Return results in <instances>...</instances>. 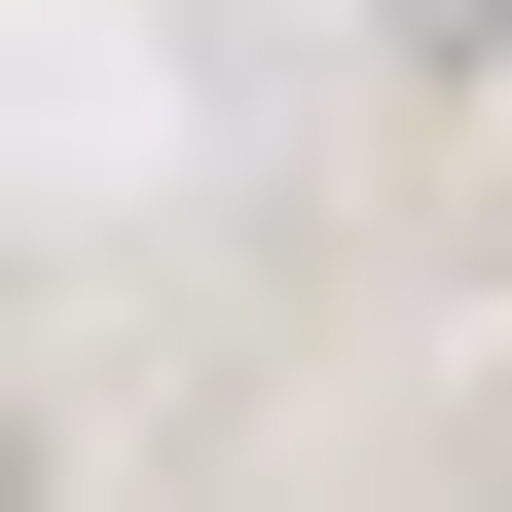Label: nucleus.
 Wrapping results in <instances>:
<instances>
[{"label": "nucleus", "instance_id": "f257e3e1", "mask_svg": "<svg viewBox=\"0 0 512 512\" xmlns=\"http://www.w3.org/2000/svg\"><path fill=\"white\" fill-rule=\"evenodd\" d=\"M439 37H512V0H439Z\"/></svg>", "mask_w": 512, "mask_h": 512}]
</instances>
